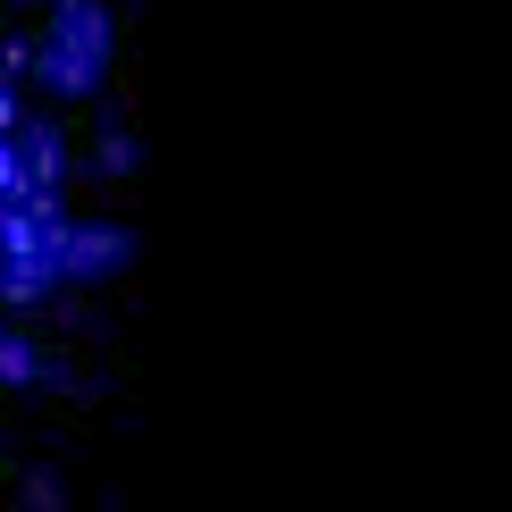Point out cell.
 <instances>
[{
    "mask_svg": "<svg viewBox=\"0 0 512 512\" xmlns=\"http://www.w3.org/2000/svg\"><path fill=\"white\" fill-rule=\"evenodd\" d=\"M34 68L51 93L84 101L101 84V68H110V9L101 0H51V34L34 42Z\"/></svg>",
    "mask_w": 512,
    "mask_h": 512,
    "instance_id": "1",
    "label": "cell"
},
{
    "mask_svg": "<svg viewBox=\"0 0 512 512\" xmlns=\"http://www.w3.org/2000/svg\"><path fill=\"white\" fill-rule=\"evenodd\" d=\"M34 370H42V361H34V345H26V336H9V328H0V387H26Z\"/></svg>",
    "mask_w": 512,
    "mask_h": 512,
    "instance_id": "2",
    "label": "cell"
},
{
    "mask_svg": "<svg viewBox=\"0 0 512 512\" xmlns=\"http://www.w3.org/2000/svg\"><path fill=\"white\" fill-rule=\"evenodd\" d=\"M17 194H26V168H17V143L0 135V202H17Z\"/></svg>",
    "mask_w": 512,
    "mask_h": 512,
    "instance_id": "3",
    "label": "cell"
},
{
    "mask_svg": "<svg viewBox=\"0 0 512 512\" xmlns=\"http://www.w3.org/2000/svg\"><path fill=\"white\" fill-rule=\"evenodd\" d=\"M17 126H26V101H17V84L0 76V135H17Z\"/></svg>",
    "mask_w": 512,
    "mask_h": 512,
    "instance_id": "4",
    "label": "cell"
}]
</instances>
